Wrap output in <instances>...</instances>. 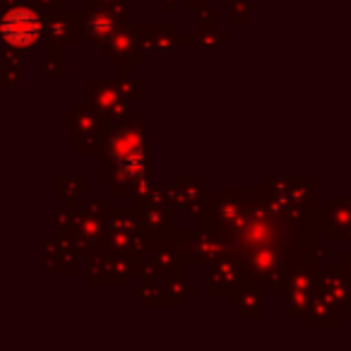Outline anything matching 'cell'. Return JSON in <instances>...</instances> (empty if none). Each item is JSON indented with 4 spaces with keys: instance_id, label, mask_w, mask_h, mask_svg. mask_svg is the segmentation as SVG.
<instances>
[{
    "instance_id": "obj_1",
    "label": "cell",
    "mask_w": 351,
    "mask_h": 351,
    "mask_svg": "<svg viewBox=\"0 0 351 351\" xmlns=\"http://www.w3.org/2000/svg\"><path fill=\"white\" fill-rule=\"evenodd\" d=\"M15 36H10V41H15L17 46L27 44V41H32L36 36V32H39V22H36L34 15H29V12H12V15H8L5 25H3V32L5 34H10V32H15Z\"/></svg>"
}]
</instances>
